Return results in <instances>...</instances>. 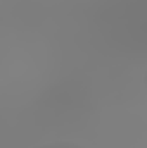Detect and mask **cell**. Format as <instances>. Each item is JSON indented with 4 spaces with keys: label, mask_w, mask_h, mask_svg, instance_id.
Masks as SVG:
<instances>
[{
    "label": "cell",
    "mask_w": 147,
    "mask_h": 148,
    "mask_svg": "<svg viewBox=\"0 0 147 148\" xmlns=\"http://www.w3.org/2000/svg\"><path fill=\"white\" fill-rule=\"evenodd\" d=\"M37 148H85L81 145H76L71 141H54V143H45V145H40Z\"/></svg>",
    "instance_id": "6da1fadb"
}]
</instances>
